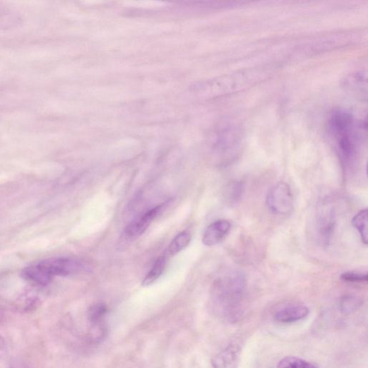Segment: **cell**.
Here are the masks:
<instances>
[{"instance_id": "obj_1", "label": "cell", "mask_w": 368, "mask_h": 368, "mask_svg": "<svg viewBox=\"0 0 368 368\" xmlns=\"http://www.w3.org/2000/svg\"><path fill=\"white\" fill-rule=\"evenodd\" d=\"M245 286L247 280L242 273L237 272L218 280L212 296V306L215 314L229 322L238 321L242 315Z\"/></svg>"}, {"instance_id": "obj_2", "label": "cell", "mask_w": 368, "mask_h": 368, "mask_svg": "<svg viewBox=\"0 0 368 368\" xmlns=\"http://www.w3.org/2000/svg\"><path fill=\"white\" fill-rule=\"evenodd\" d=\"M353 116L344 110H336L329 120V130L337 143L343 160L350 165L356 158L359 134Z\"/></svg>"}, {"instance_id": "obj_3", "label": "cell", "mask_w": 368, "mask_h": 368, "mask_svg": "<svg viewBox=\"0 0 368 368\" xmlns=\"http://www.w3.org/2000/svg\"><path fill=\"white\" fill-rule=\"evenodd\" d=\"M78 262L67 258H52L32 263L25 268L21 274L30 283L38 285L49 284L56 276H66L78 271Z\"/></svg>"}, {"instance_id": "obj_4", "label": "cell", "mask_w": 368, "mask_h": 368, "mask_svg": "<svg viewBox=\"0 0 368 368\" xmlns=\"http://www.w3.org/2000/svg\"><path fill=\"white\" fill-rule=\"evenodd\" d=\"M266 203L274 214L290 215L294 210V198L290 185L280 182L273 186L268 193Z\"/></svg>"}, {"instance_id": "obj_5", "label": "cell", "mask_w": 368, "mask_h": 368, "mask_svg": "<svg viewBox=\"0 0 368 368\" xmlns=\"http://www.w3.org/2000/svg\"><path fill=\"white\" fill-rule=\"evenodd\" d=\"M316 227L321 242L324 245L329 244L336 227V213L331 203H323L319 208Z\"/></svg>"}, {"instance_id": "obj_6", "label": "cell", "mask_w": 368, "mask_h": 368, "mask_svg": "<svg viewBox=\"0 0 368 368\" xmlns=\"http://www.w3.org/2000/svg\"><path fill=\"white\" fill-rule=\"evenodd\" d=\"M230 229L231 224L229 221L218 220L209 225L204 231L202 242L207 247H214L225 238Z\"/></svg>"}, {"instance_id": "obj_7", "label": "cell", "mask_w": 368, "mask_h": 368, "mask_svg": "<svg viewBox=\"0 0 368 368\" xmlns=\"http://www.w3.org/2000/svg\"><path fill=\"white\" fill-rule=\"evenodd\" d=\"M162 210V206H157L132 221L125 230L126 235L130 237H136L143 234Z\"/></svg>"}, {"instance_id": "obj_8", "label": "cell", "mask_w": 368, "mask_h": 368, "mask_svg": "<svg viewBox=\"0 0 368 368\" xmlns=\"http://www.w3.org/2000/svg\"><path fill=\"white\" fill-rule=\"evenodd\" d=\"M309 314V308L303 304H292L277 310L273 318L275 321L290 324L305 319Z\"/></svg>"}, {"instance_id": "obj_9", "label": "cell", "mask_w": 368, "mask_h": 368, "mask_svg": "<svg viewBox=\"0 0 368 368\" xmlns=\"http://www.w3.org/2000/svg\"><path fill=\"white\" fill-rule=\"evenodd\" d=\"M239 360V347L230 345L213 358L212 364L213 368H237Z\"/></svg>"}, {"instance_id": "obj_10", "label": "cell", "mask_w": 368, "mask_h": 368, "mask_svg": "<svg viewBox=\"0 0 368 368\" xmlns=\"http://www.w3.org/2000/svg\"><path fill=\"white\" fill-rule=\"evenodd\" d=\"M107 308L103 304H97L92 306L88 312L89 320L93 328L102 336L104 334V319L107 314Z\"/></svg>"}, {"instance_id": "obj_11", "label": "cell", "mask_w": 368, "mask_h": 368, "mask_svg": "<svg viewBox=\"0 0 368 368\" xmlns=\"http://www.w3.org/2000/svg\"><path fill=\"white\" fill-rule=\"evenodd\" d=\"M167 263L166 256H161L158 258L152 268L146 275L142 283L143 285L148 286L155 283L165 271Z\"/></svg>"}, {"instance_id": "obj_12", "label": "cell", "mask_w": 368, "mask_h": 368, "mask_svg": "<svg viewBox=\"0 0 368 368\" xmlns=\"http://www.w3.org/2000/svg\"><path fill=\"white\" fill-rule=\"evenodd\" d=\"M191 235L188 232H182L178 234L170 243L168 252L170 256H176L184 250L189 244Z\"/></svg>"}, {"instance_id": "obj_13", "label": "cell", "mask_w": 368, "mask_h": 368, "mask_svg": "<svg viewBox=\"0 0 368 368\" xmlns=\"http://www.w3.org/2000/svg\"><path fill=\"white\" fill-rule=\"evenodd\" d=\"M352 225L357 230L362 242L367 244V210L358 213L352 220Z\"/></svg>"}, {"instance_id": "obj_14", "label": "cell", "mask_w": 368, "mask_h": 368, "mask_svg": "<svg viewBox=\"0 0 368 368\" xmlns=\"http://www.w3.org/2000/svg\"><path fill=\"white\" fill-rule=\"evenodd\" d=\"M277 368H318L315 364L297 357H285L281 359Z\"/></svg>"}, {"instance_id": "obj_15", "label": "cell", "mask_w": 368, "mask_h": 368, "mask_svg": "<svg viewBox=\"0 0 368 368\" xmlns=\"http://www.w3.org/2000/svg\"><path fill=\"white\" fill-rule=\"evenodd\" d=\"M361 299L354 296L344 297L340 303V310L345 314H350L356 311L362 305Z\"/></svg>"}, {"instance_id": "obj_16", "label": "cell", "mask_w": 368, "mask_h": 368, "mask_svg": "<svg viewBox=\"0 0 368 368\" xmlns=\"http://www.w3.org/2000/svg\"><path fill=\"white\" fill-rule=\"evenodd\" d=\"M341 278L348 282L362 283L368 280L367 273L357 271L345 272L341 275Z\"/></svg>"}, {"instance_id": "obj_17", "label": "cell", "mask_w": 368, "mask_h": 368, "mask_svg": "<svg viewBox=\"0 0 368 368\" xmlns=\"http://www.w3.org/2000/svg\"><path fill=\"white\" fill-rule=\"evenodd\" d=\"M13 368H26L25 367H13Z\"/></svg>"}, {"instance_id": "obj_18", "label": "cell", "mask_w": 368, "mask_h": 368, "mask_svg": "<svg viewBox=\"0 0 368 368\" xmlns=\"http://www.w3.org/2000/svg\"><path fill=\"white\" fill-rule=\"evenodd\" d=\"M0 320H1V315H0Z\"/></svg>"}]
</instances>
